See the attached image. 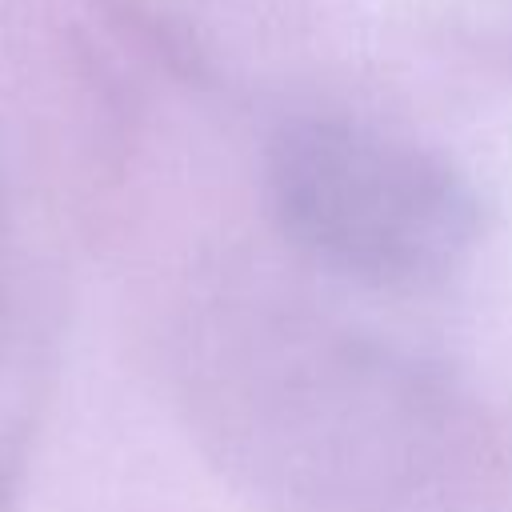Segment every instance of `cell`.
Returning <instances> with one entry per match:
<instances>
[{"label":"cell","mask_w":512,"mask_h":512,"mask_svg":"<svg viewBox=\"0 0 512 512\" xmlns=\"http://www.w3.org/2000/svg\"><path fill=\"white\" fill-rule=\"evenodd\" d=\"M268 192L300 252L376 288L440 284L480 236L476 196L444 156L360 120L284 128Z\"/></svg>","instance_id":"cell-1"},{"label":"cell","mask_w":512,"mask_h":512,"mask_svg":"<svg viewBox=\"0 0 512 512\" xmlns=\"http://www.w3.org/2000/svg\"><path fill=\"white\" fill-rule=\"evenodd\" d=\"M12 440H8V428H4V416H0V512H16L12 504Z\"/></svg>","instance_id":"cell-2"}]
</instances>
